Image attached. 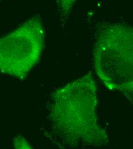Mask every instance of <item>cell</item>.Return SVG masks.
Wrapping results in <instances>:
<instances>
[{"label":"cell","instance_id":"cell-4","mask_svg":"<svg viewBox=\"0 0 133 149\" xmlns=\"http://www.w3.org/2000/svg\"><path fill=\"white\" fill-rule=\"evenodd\" d=\"M13 143L14 149H33L25 138L21 135L16 136Z\"/></svg>","mask_w":133,"mask_h":149},{"label":"cell","instance_id":"cell-3","mask_svg":"<svg viewBox=\"0 0 133 149\" xmlns=\"http://www.w3.org/2000/svg\"><path fill=\"white\" fill-rule=\"evenodd\" d=\"M107 43L119 56L103 44H96V47L106 51L95 49L96 54H101L96 55L95 57L106 58V60H102V63L96 65V68L102 66V70L106 68L99 73V77L110 90L119 91L127 96H133V29L126 49L125 47L122 48L123 54L120 53L119 48L115 49L110 42Z\"/></svg>","mask_w":133,"mask_h":149},{"label":"cell","instance_id":"cell-2","mask_svg":"<svg viewBox=\"0 0 133 149\" xmlns=\"http://www.w3.org/2000/svg\"><path fill=\"white\" fill-rule=\"evenodd\" d=\"M41 19L35 16L9 35L0 38V72L19 79L36 65L44 45Z\"/></svg>","mask_w":133,"mask_h":149},{"label":"cell","instance_id":"cell-1","mask_svg":"<svg viewBox=\"0 0 133 149\" xmlns=\"http://www.w3.org/2000/svg\"><path fill=\"white\" fill-rule=\"evenodd\" d=\"M97 105L96 86L87 76L52 95L49 119L53 130L64 145L71 148L107 145L109 135L99 123Z\"/></svg>","mask_w":133,"mask_h":149}]
</instances>
